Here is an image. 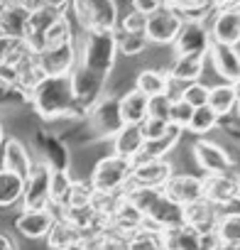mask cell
Returning <instances> with one entry per match:
<instances>
[{
  "mask_svg": "<svg viewBox=\"0 0 240 250\" xmlns=\"http://www.w3.org/2000/svg\"><path fill=\"white\" fill-rule=\"evenodd\" d=\"M49 177H52V169L35 160L32 169L25 177V189H22V201H20L22 211L52 208V201H49Z\"/></svg>",
  "mask_w": 240,
  "mask_h": 250,
  "instance_id": "8",
  "label": "cell"
},
{
  "mask_svg": "<svg viewBox=\"0 0 240 250\" xmlns=\"http://www.w3.org/2000/svg\"><path fill=\"white\" fill-rule=\"evenodd\" d=\"M42 5H47L52 10H59V13H69L71 0H42Z\"/></svg>",
  "mask_w": 240,
  "mask_h": 250,
  "instance_id": "53",
  "label": "cell"
},
{
  "mask_svg": "<svg viewBox=\"0 0 240 250\" xmlns=\"http://www.w3.org/2000/svg\"><path fill=\"white\" fill-rule=\"evenodd\" d=\"M235 115H238V120H240V103H238V108H235Z\"/></svg>",
  "mask_w": 240,
  "mask_h": 250,
  "instance_id": "59",
  "label": "cell"
},
{
  "mask_svg": "<svg viewBox=\"0 0 240 250\" xmlns=\"http://www.w3.org/2000/svg\"><path fill=\"white\" fill-rule=\"evenodd\" d=\"M113 155L118 157H125V160H135L145 145V138H142V130L140 125H123L113 138Z\"/></svg>",
  "mask_w": 240,
  "mask_h": 250,
  "instance_id": "24",
  "label": "cell"
},
{
  "mask_svg": "<svg viewBox=\"0 0 240 250\" xmlns=\"http://www.w3.org/2000/svg\"><path fill=\"white\" fill-rule=\"evenodd\" d=\"M160 235H162L164 250H203V235H199L186 223L169 230H160Z\"/></svg>",
  "mask_w": 240,
  "mask_h": 250,
  "instance_id": "27",
  "label": "cell"
},
{
  "mask_svg": "<svg viewBox=\"0 0 240 250\" xmlns=\"http://www.w3.org/2000/svg\"><path fill=\"white\" fill-rule=\"evenodd\" d=\"M233 88H235V96H238V103H240V79L233 83Z\"/></svg>",
  "mask_w": 240,
  "mask_h": 250,
  "instance_id": "58",
  "label": "cell"
},
{
  "mask_svg": "<svg viewBox=\"0 0 240 250\" xmlns=\"http://www.w3.org/2000/svg\"><path fill=\"white\" fill-rule=\"evenodd\" d=\"M57 221L54 208H44V211H20V216L15 218V230L27 238V240H44L52 223Z\"/></svg>",
  "mask_w": 240,
  "mask_h": 250,
  "instance_id": "19",
  "label": "cell"
},
{
  "mask_svg": "<svg viewBox=\"0 0 240 250\" xmlns=\"http://www.w3.org/2000/svg\"><path fill=\"white\" fill-rule=\"evenodd\" d=\"M238 204H240V182H238Z\"/></svg>",
  "mask_w": 240,
  "mask_h": 250,
  "instance_id": "61",
  "label": "cell"
},
{
  "mask_svg": "<svg viewBox=\"0 0 240 250\" xmlns=\"http://www.w3.org/2000/svg\"><path fill=\"white\" fill-rule=\"evenodd\" d=\"M81 235L76 233V228L74 226H69L64 218H59L57 216V221L52 223V228H49V233H47V245H49V250H61V248H66L69 243H74V240H79Z\"/></svg>",
  "mask_w": 240,
  "mask_h": 250,
  "instance_id": "35",
  "label": "cell"
},
{
  "mask_svg": "<svg viewBox=\"0 0 240 250\" xmlns=\"http://www.w3.org/2000/svg\"><path fill=\"white\" fill-rule=\"evenodd\" d=\"M211 3H213V8L218 10V8H228V5H238V3H240V0H211Z\"/></svg>",
  "mask_w": 240,
  "mask_h": 250,
  "instance_id": "56",
  "label": "cell"
},
{
  "mask_svg": "<svg viewBox=\"0 0 240 250\" xmlns=\"http://www.w3.org/2000/svg\"><path fill=\"white\" fill-rule=\"evenodd\" d=\"M160 8H164L162 0H133V8H130V10H135V13L142 15V18H150V15H155Z\"/></svg>",
  "mask_w": 240,
  "mask_h": 250,
  "instance_id": "50",
  "label": "cell"
},
{
  "mask_svg": "<svg viewBox=\"0 0 240 250\" xmlns=\"http://www.w3.org/2000/svg\"><path fill=\"white\" fill-rule=\"evenodd\" d=\"M120 196L123 194H100V191H93V199H91V208L93 213L100 218V221H110V216L115 213L118 204H120Z\"/></svg>",
  "mask_w": 240,
  "mask_h": 250,
  "instance_id": "40",
  "label": "cell"
},
{
  "mask_svg": "<svg viewBox=\"0 0 240 250\" xmlns=\"http://www.w3.org/2000/svg\"><path fill=\"white\" fill-rule=\"evenodd\" d=\"M208 88H211V86H206V83H201V81H191V83H184V86L179 88L177 98L186 101L191 108H203V105L208 103Z\"/></svg>",
  "mask_w": 240,
  "mask_h": 250,
  "instance_id": "41",
  "label": "cell"
},
{
  "mask_svg": "<svg viewBox=\"0 0 240 250\" xmlns=\"http://www.w3.org/2000/svg\"><path fill=\"white\" fill-rule=\"evenodd\" d=\"M71 184H74L71 172H52V177H49V201H52L54 211H59L64 206Z\"/></svg>",
  "mask_w": 240,
  "mask_h": 250,
  "instance_id": "36",
  "label": "cell"
},
{
  "mask_svg": "<svg viewBox=\"0 0 240 250\" xmlns=\"http://www.w3.org/2000/svg\"><path fill=\"white\" fill-rule=\"evenodd\" d=\"M172 174H174V167L169 160H142V162H133L130 184L142 187V189H164Z\"/></svg>",
  "mask_w": 240,
  "mask_h": 250,
  "instance_id": "14",
  "label": "cell"
},
{
  "mask_svg": "<svg viewBox=\"0 0 240 250\" xmlns=\"http://www.w3.org/2000/svg\"><path fill=\"white\" fill-rule=\"evenodd\" d=\"M37 59H40L44 76H71V71L76 69V62H79L76 40L66 42V44H57V47H44L37 54Z\"/></svg>",
  "mask_w": 240,
  "mask_h": 250,
  "instance_id": "12",
  "label": "cell"
},
{
  "mask_svg": "<svg viewBox=\"0 0 240 250\" xmlns=\"http://www.w3.org/2000/svg\"><path fill=\"white\" fill-rule=\"evenodd\" d=\"M147 96L140 93L135 86L130 91H125L118 98V108H120V118H123V125H140L147 118Z\"/></svg>",
  "mask_w": 240,
  "mask_h": 250,
  "instance_id": "25",
  "label": "cell"
},
{
  "mask_svg": "<svg viewBox=\"0 0 240 250\" xmlns=\"http://www.w3.org/2000/svg\"><path fill=\"white\" fill-rule=\"evenodd\" d=\"M130 174H133V160L110 152L93 165L88 184L93 187V191L100 194H123L125 187L130 184Z\"/></svg>",
  "mask_w": 240,
  "mask_h": 250,
  "instance_id": "6",
  "label": "cell"
},
{
  "mask_svg": "<svg viewBox=\"0 0 240 250\" xmlns=\"http://www.w3.org/2000/svg\"><path fill=\"white\" fill-rule=\"evenodd\" d=\"M208 47H211V35L201 20H184L172 44L174 57H206Z\"/></svg>",
  "mask_w": 240,
  "mask_h": 250,
  "instance_id": "10",
  "label": "cell"
},
{
  "mask_svg": "<svg viewBox=\"0 0 240 250\" xmlns=\"http://www.w3.org/2000/svg\"><path fill=\"white\" fill-rule=\"evenodd\" d=\"M5 138H8V135H5V130H3V123H0V147H3V143H5Z\"/></svg>",
  "mask_w": 240,
  "mask_h": 250,
  "instance_id": "57",
  "label": "cell"
},
{
  "mask_svg": "<svg viewBox=\"0 0 240 250\" xmlns=\"http://www.w3.org/2000/svg\"><path fill=\"white\" fill-rule=\"evenodd\" d=\"M172 93L164 96H152L147 101V118H157V120H167L169 118V105H172ZM169 123V120H167Z\"/></svg>",
  "mask_w": 240,
  "mask_h": 250,
  "instance_id": "46",
  "label": "cell"
},
{
  "mask_svg": "<svg viewBox=\"0 0 240 250\" xmlns=\"http://www.w3.org/2000/svg\"><path fill=\"white\" fill-rule=\"evenodd\" d=\"M18 93V74L15 66L10 64H0V96H13ZM20 96V93H18Z\"/></svg>",
  "mask_w": 240,
  "mask_h": 250,
  "instance_id": "48",
  "label": "cell"
},
{
  "mask_svg": "<svg viewBox=\"0 0 240 250\" xmlns=\"http://www.w3.org/2000/svg\"><path fill=\"white\" fill-rule=\"evenodd\" d=\"M191 115H194V108L186 103V101H181V98H172V105H169V125H174V128H179V130H186V125H189V120H191Z\"/></svg>",
  "mask_w": 240,
  "mask_h": 250,
  "instance_id": "45",
  "label": "cell"
},
{
  "mask_svg": "<svg viewBox=\"0 0 240 250\" xmlns=\"http://www.w3.org/2000/svg\"><path fill=\"white\" fill-rule=\"evenodd\" d=\"M218 118H225V115H233L235 108H238V96H235V88L233 83H216L208 88V103H206Z\"/></svg>",
  "mask_w": 240,
  "mask_h": 250,
  "instance_id": "28",
  "label": "cell"
},
{
  "mask_svg": "<svg viewBox=\"0 0 240 250\" xmlns=\"http://www.w3.org/2000/svg\"><path fill=\"white\" fill-rule=\"evenodd\" d=\"M0 250H18V243L13 240V235L0 233Z\"/></svg>",
  "mask_w": 240,
  "mask_h": 250,
  "instance_id": "55",
  "label": "cell"
},
{
  "mask_svg": "<svg viewBox=\"0 0 240 250\" xmlns=\"http://www.w3.org/2000/svg\"><path fill=\"white\" fill-rule=\"evenodd\" d=\"M27 18H30V13H27L25 8L5 5L3 13H0V35L13 37V40H25Z\"/></svg>",
  "mask_w": 240,
  "mask_h": 250,
  "instance_id": "29",
  "label": "cell"
},
{
  "mask_svg": "<svg viewBox=\"0 0 240 250\" xmlns=\"http://www.w3.org/2000/svg\"><path fill=\"white\" fill-rule=\"evenodd\" d=\"M203 250H240V245L218 240L216 235H208V238H203Z\"/></svg>",
  "mask_w": 240,
  "mask_h": 250,
  "instance_id": "51",
  "label": "cell"
},
{
  "mask_svg": "<svg viewBox=\"0 0 240 250\" xmlns=\"http://www.w3.org/2000/svg\"><path fill=\"white\" fill-rule=\"evenodd\" d=\"M91 243H93V250H128L130 238L115 233L113 228H105V230H103V233H98Z\"/></svg>",
  "mask_w": 240,
  "mask_h": 250,
  "instance_id": "43",
  "label": "cell"
},
{
  "mask_svg": "<svg viewBox=\"0 0 240 250\" xmlns=\"http://www.w3.org/2000/svg\"><path fill=\"white\" fill-rule=\"evenodd\" d=\"M218 125H220V118L208 105H203V108H194V115H191V120L186 125V130L194 133V135H199V138H203V135L213 133Z\"/></svg>",
  "mask_w": 240,
  "mask_h": 250,
  "instance_id": "34",
  "label": "cell"
},
{
  "mask_svg": "<svg viewBox=\"0 0 240 250\" xmlns=\"http://www.w3.org/2000/svg\"><path fill=\"white\" fill-rule=\"evenodd\" d=\"M162 5L181 20H203L211 10H216L211 0H162Z\"/></svg>",
  "mask_w": 240,
  "mask_h": 250,
  "instance_id": "32",
  "label": "cell"
},
{
  "mask_svg": "<svg viewBox=\"0 0 240 250\" xmlns=\"http://www.w3.org/2000/svg\"><path fill=\"white\" fill-rule=\"evenodd\" d=\"M83 128L79 133V140L86 143H100V140H110L120 128H123V118H120V108H118V96H103L98 98L81 118Z\"/></svg>",
  "mask_w": 240,
  "mask_h": 250,
  "instance_id": "4",
  "label": "cell"
},
{
  "mask_svg": "<svg viewBox=\"0 0 240 250\" xmlns=\"http://www.w3.org/2000/svg\"><path fill=\"white\" fill-rule=\"evenodd\" d=\"M3 8H5V0H0V13H3Z\"/></svg>",
  "mask_w": 240,
  "mask_h": 250,
  "instance_id": "60",
  "label": "cell"
},
{
  "mask_svg": "<svg viewBox=\"0 0 240 250\" xmlns=\"http://www.w3.org/2000/svg\"><path fill=\"white\" fill-rule=\"evenodd\" d=\"M113 37H115L118 54H125V57H138V54H142V52L150 47L145 35H130V32H120V30H115Z\"/></svg>",
  "mask_w": 240,
  "mask_h": 250,
  "instance_id": "38",
  "label": "cell"
},
{
  "mask_svg": "<svg viewBox=\"0 0 240 250\" xmlns=\"http://www.w3.org/2000/svg\"><path fill=\"white\" fill-rule=\"evenodd\" d=\"M123 196L142 213L147 228L169 230V228H177L184 223V206L172 201L162 189H142V187L128 184Z\"/></svg>",
  "mask_w": 240,
  "mask_h": 250,
  "instance_id": "2",
  "label": "cell"
},
{
  "mask_svg": "<svg viewBox=\"0 0 240 250\" xmlns=\"http://www.w3.org/2000/svg\"><path fill=\"white\" fill-rule=\"evenodd\" d=\"M35 150H37V162L47 165L52 172H69L71 169V152L66 143L54 135L52 130H37L35 133Z\"/></svg>",
  "mask_w": 240,
  "mask_h": 250,
  "instance_id": "9",
  "label": "cell"
},
{
  "mask_svg": "<svg viewBox=\"0 0 240 250\" xmlns=\"http://www.w3.org/2000/svg\"><path fill=\"white\" fill-rule=\"evenodd\" d=\"M206 57H174L172 64L164 69L169 83H191V81H201L203 69H206Z\"/></svg>",
  "mask_w": 240,
  "mask_h": 250,
  "instance_id": "23",
  "label": "cell"
},
{
  "mask_svg": "<svg viewBox=\"0 0 240 250\" xmlns=\"http://www.w3.org/2000/svg\"><path fill=\"white\" fill-rule=\"evenodd\" d=\"M25 52H27V44L22 40H13V37L0 35V64H10L13 66Z\"/></svg>",
  "mask_w": 240,
  "mask_h": 250,
  "instance_id": "44",
  "label": "cell"
},
{
  "mask_svg": "<svg viewBox=\"0 0 240 250\" xmlns=\"http://www.w3.org/2000/svg\"><path fill=\"white\" fill-rule=\"evenodd\" d=\"M61 250H93V243H91V240H83V238H79V240L69 243V245H66V248H61Z\"/></svg>",
  "mask_w": 240,
  "mask_h": 250,
  "instance_id": "54",
  "label": "cell"
},
{
  "mask_svg": "<svg viewBox=\"0 0 240 250\" xmlns=\"http://www.w3.org/2000/svg\"><path fill=\"white\" fill-rule=\"evenodd\" d=\"M108 228H113L115 233L125 235V238H133L138 230L147 228V223H145L142 213H140L125 196H120V204H118L115 213H113L110 221H108Z\"/></svg>",
  "mask_w": 240,
  "mask_h": 250,
  "instance_id": "22",
  "label": "cell"
},
{
  "mask_svg": "<svg viewBox=\"0 0 240 250\" xmlns=\"http://www.w3.org/2000/svg\"><path fill=\"white\" fill-rule=\"evenodd\" d=\"M135 88L140 93H145L147 98L172 93V83H169V79H167V74L162 69H145V71H140L138 79H135Z\"/></svg>",
  "mask_w": 240,
  "mask_h": 250,
  "instance_id": "31",
  "label": "cell"
},
{
  "mask_svg": "<svg viewBox=\"0 0 240 250\" xmlns=\"http://www.w3.org/2000/svg\"><path fill=\"white\" fill-rule=\"evenodd\" d=\"M13 66H15V74H18V93L27 101L30 93H32L47 76H44V71H42V66H40L37 54L30 52V49H27Z\"/></svg>",
  "mask_w": 240,
  "mask_h": 250,
  "instance_id": "20",
  "label": "cell"
},
{
  "mask_svg": "<svg viewBox=\"0 0 240 250\" xmlns=\"http://www.w3.org/2000/svg\"><path fill=\"white\" fill-rule=\"evenodd\" d=\"M91 199H93V187L88 182H81V179H74L69 194H66V201L61 208H81V206H91ZM59 208V211H61Z\"/></svg>",
  "mask_w": 240,
  "mask_h": 250,
  "instance_id": "39",
  "label": "cell"
},
{
  "mask_svg": "<svg viewBox=\"0 0 240 250\" xmlns=\"http://www.w3.org/2000/svg\"><path fill=\"white\" fill-rule=\"evenodd\" d=\"M181 25H184V20L177 13H172L167 8H160L155 15L147 18V25H145L147 44H155V47H169V44H174Z\"/></svg>",
  "mask_w": 240,
  "mask_h": 250,
  "instance_id": "13",
  "label": "cell"
},
{
  "mask_svg": "<svg viewBox=\"0 0 240 250\" xmlns=\"http://www.w3.org/2000/svg\"><path fill=\"white\" fill-rule=\"evenodd\" d=\"M218 240H225V243H235L240 245V211H223L218 226H216V233H213Z\"/></svg>",
  "mask_w": 240,
  "mask_h": 250,
  "instance_id": "37",
  "label": "cell"
},
{
  "mask_svg": "<svg viewBox=\"0 0 240 250\" xmlns=\"http://www.w3.org/2000/svg\"><path fill=\"white\" fill-rule=\"evenodd\" d=\"M140 130H142L145 140H157V138H162L169 130V123L167 120H157V118H145L140 123Z\"/></svg>",
  "mask_w": 240,
  "mask_h": 250,
  "instance_id": "49",
  "label": "cell"
},
{
  "mask_svg": "<svg viewBox=\"0 0 240 250\" xmlns=\"http://www.w3.org/2000/svg\"><path fill=\"white\" fill-rule=\"evenodd\" d=\"M35 113L44 123L54 120H81L83 110L79 108L69 76H47L27 98Z\"/></svg>",
  "mask_w": 240,
  "mask_h": 250,
  "instance_id": "1",
  "label": "cell"
},
{
  "mask_svg": "<svg viewBox=\"0 0 240 250\" xmlns=\"http://www.w3.org/2000/svg\"><path fill=\"white\" fill-rule=\"evenodd\" d=\"M76 35H74V22L69 18V13L59 15L49 30L44 32V47H57V44H66V42H74Z\"/></svg>",
  "mask_w": 240,
  "mask_h": 250,
  "instance_id": "33",
  "label": "cell"
},
{
  "mask_svg": "<svg viewBox=\"0 0 240 250\" xmlns=\"http://www.w3.org/2000/svg\"><path fill=\"white\" fill-rule=\"evenodd\" d=\"M238 182L240 177L235 172L208 174L203 177V199L220 208H228L233 201H238Z\"/></svg>",
  "mask_w": 240,
  "mask_h": 250,
  "instance_id": "16",
  "label": "cell"
},
{
  "mask_svg": "<svg viewBox=\"0 0 240 250\" xmlns=\"http://www.w3.org/2000/svg\"><path fill=\"white\" fill-rule=\"evenodd\" d=\"M145 25H147V18H142L135 10H130V13H125L123 18L118 20V27L115 30L130 32V35H145Z\"/></svg>",
  "mask_w": 240,
  "mask_h": 250,
  "instance_id": "47",
  "label": "cell"
},
{
  "mask_svg": "<svg viewBox=\"0 0 240 250\" xmlns=\"http://www.w3.org/2000/svg\"><path fill=\"white\" fill-rule=\"evenodd\" d=\"M0 152H3V155H0V160H3V162H0V167L8 169V172H15L20 177H27V172L35 165L30 150L25 147V143L20 138H5Z\"/></svg>",
  "mask_w": 240,
  "mask_h": 250,
  "instance_id": "21",
  "label": "cell"
},
{
  "mask_svg": "<svg viewBox=\"0 0 240 250\" xmlns=\"http://www.w3.org/2000/svg\"><path fill=\"white\" fill-rule=\"evenodd\" d=\"M181 135H184V130L169 125V130H167L162 138H157V140H145L140 155H138L133 162H142V160H167V155L179 145Z\"/></svg>",
  "mask_w": 240,
  "mask_h": 250,
  "instance_id": "26",
  "label": "cell"
},
{
  "mask_svg": "<svg viewBox=\"0 0 240 250\" xmlns=\"http://www.w3.org/2000/svg\"><path fill=\"white\" fill-rule=\"evenodd\" d=\"M172 201H177L179 206H189L199 199H203V177L196 174H172V179L164 184L162 189Z\"/></svg>",
  "mask_w": 240,
  "mask_h": 250,
  "instance_id": "18",
  "label": "cell"
},
{
  "mask_svg": "<svg viewBox=\"0 0 240 250\" xmlns=\"http://www.w3.org/2000/svg\"><path fill=\"white\" fill-rule=\"evenodd\" d=\"M79 62L76 66H83L100 79H110L115 62H118V47L113 32H81L76 40Z\"/></svg>",
  "mask_w": 240,
  "mask_h": 250,
  "instance_id": "3",
  "label": "cell"
},
{
  "mask_svg": "<svg viewBox=\"0 0 240 250\" xmlns=\"http://www.w3.org/2000/svg\"><path fill=\"white\" fill-rule=\"evenodd\" d=\"M206 62H211L213 71L225 81V83H235L240 79V49L238 47H228V44H218L211 42L208 52H206Z\"/></svg>",
  "mask_w": 240,
  "mask_h": 250,
  "instance_id": "17",
  "label": "cell"
},
{
  "mask_svg": "<svg viewBox=\"0 0 240 250\" xmlns=\"http://www.w3.org/2000/svg\"><path fill=\"white\" fill-rule=\"evenodd\" d=\"M5 5H18V8H25L27 13H32L42 5V0H5Z\"/></svg>",
  "mask_w": 240,
  "mask_h": 250,
  "instance_id": "52",
  "label": "cell"
},
{
  "mask_svg": "<svg viewBox=\"0 0 240 250\" xmlns=\"http://www.w3.org/2000/svg\"><path fill=\"white\" fill-rule=\"evenodd\" d=\"M128 250H164L160 230H155V228H142V230H138V233L130 238Z\"/></svg>",
  "mask_w": 240,
  "mask_h": 250,
  "instance_id": "42",
  "label": "cell"
},
{
  "mask_svg": "<svg viewBox=\"0 0 240 250\" xmlns=\"http://www.w3.org/2000/svg\"><path fill=\"white\" fill-rule=\"evenodd\" d=\"M69 13L81 32H115L120 20L115 0H71Z\"/></svg>",
  "mask_w": 240,
  "mask_h": 250,
  "instance_id": "5",
  "label": "cell"
},
{
  "mask_svg": "<svg viewBox=\"0 0 240 250\" xmlns=\"http://www.w3.org/2000/svg\"><path fill=\"white\" fill-rule=\"evenodd\" d=\"M201 22L208 27L211 42L228 44V47H238L240 44V3L211 10Z\"/></svg>",
  "mask_w": 240,
  "mask_h": 250,
  "instance_id": "7",
  "label": "cell"
},
{
  "mask_svg": "<svg viewBox=\"0 0 240 250\" xmlns=\"http://www.w3.org/2000/svg\"><path fill=\"white\" fill-rule=\"evenodd\" d=\"M191 157H194V162L199 165V169L203 172V177L233 172V160H230V155H228L218 143H213V140L199 138V140L191 145Z\"/></svg>",
  "mask_w": 240,
  "mask_h": 250,
  "instance_id": "11",
  "label": "cell"
},
{
  "mask_svg": "<svg viewBox=\"0 0 240 250\" xmlns=\"http://www.w3.org/2000/svg\"><path fill=\"white\" fill-rule=\"evenodd\" d=\"M25 177L0 167V208H13L22 201Z\"/></svg>",
  "mask_w": 240,
  "mask_h": 250,
  "instance_id": "30",
  "label": "cell"
},
{
  "mask_svg": "<svg viewBox=\"0 0 240 250\" xmlns=\"http://www.w3.org/2000/svg\"><path fill=\"white\" fill-rule=\"evenodd\" d=\"M223 211L225 208H220V206H216V204H211L206 199H199V201L184 206V223L189 228H194L199 235L208 238V235L216 233V226H218Z\"/></svg>",
  "mask_w": 240,
  "mask_h": 250,
  "instance_id": "15",
  "label": "cell"
}]
</instances>
